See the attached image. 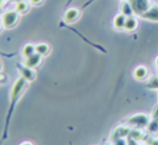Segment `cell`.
<instances>
[{"instance_id": "obj_1", "label": "cell", "mask_w": 158, "mask_h": 145, "mask_svg": "<svg viewBox=\"0 0 158 145\" xmlns=\"http://www.w3.org/2000/svg\"><path fill=\"white\" fill-rule=\"evenodd\" d=\"M28 82L25 79H23L22 77H19L16 81L13 83L12 88L10 91V101H9V108L6 111V120H4V127H3V132H2V138L0 140V145H2L4 141L8 139L9 137V127H10L11 118L14 113L15 106H17L19 99L22 98V96L24 95L25 90L28 87Z\"/></svg>"}, {"instance_id": "obj_2", "label": "cell", "mask_w": 158, "mask_h": 145, "mask_svg": "<svg viewBox=\"0 0 158 145\" xmlns=\"http://www.w3.org/2000/svg\"><path fill=\"white\" fill-rule=\"evenodd\" d=\"M19 14L16 10H9L6 11L0 17V21H1L2 27L4 29H12L17 25L19 21Z\"/></svg>"}, {"instance_id": "obj_3", "label": "cell", "mask_w": 158, "mask_h": 145, "mask_svg": "<svg viewBox=\"0 0 158 145\" xmlns=\"http://www.w3.org/2000/svg\"><path fill=\"white\" fill-rule=\"evenodd\" d=\"M150 122V117L146 114H143V113H138V114L130 116L127 119V124L138 127V128H140V127H148Z\"/></svg>"}, {"instance_id": "obj_4", "label": "cell", "mask_w": 158, "mask_h": 145, "mask_svg": "<svg viewBox=\"0 0 158 145\" xmlns=\"http://www.w3.org/2000/svg\"><path fill=\"white\" fill-rule=\"evenodd\" d=\"M17 70H19V74L23 79H25L28 83H31L35 80L37 77V74H35V69H31L29 67L25 66L24 64H17Z\"/></svg>"}, {"instance_id": "obj_5", "label": "cell", "mask_w": 158, "mask_h": 145, "mask_svg": "<svg viewBox=\"0 0 158 145\" xmlns=\"http://www.w3.org/2000/svg\"><path fill=\"white\" fill-rule=\"evenodd\" d=\"M133 9V12L141 16L145 11L151 8L150 0H128Z\"/></svg>"}, {"instance_id": "obj_6", "label": "cell", "mask_w": 158, "mask_h": 145, "mask_svg": "<svg viewBox=\"0 0 158 145\" xmlns=\"http://www.w3.org/2000/svg\"><path fill=\"white\" fill-rule=\"evenodd\" d=\"M42 61H43V56L39 55L38 53H35V54H32L31 56L24 58L23 64H25V66H27V67H29V68L35 69V70L38 67H40V64H42Z\"/></svg>"}, {"instance_id": "obj_7", "label": "cell", "mask_w": 158, "mask_h": 145, "mask_svg": "<svg viewBox=\"0 0 158 145\" xmlns=\"http://www.w3.org/2000/svg\"><path fill=\"white\" fill-rule=\"evenodd\" d=\"M81 16V12L77 8H69L64 14V21L67 24H73Z\"/></svg>"}, {"instance_id": "obj_8", "label": "cell", "mask_w": 158, "mask_h": 145, "mask_svg": "<svg viewBox=\"0 0 158 145\" xmlns=\"http://www.w3.org/2000/svg\"><path fill=\"white\" fill-rule=\"evenodd\" d=\"M131 132V129L129 126H118L115 128V130L113 131L112 137L111 139L114 141L116 139H121V138H126L129 133Z\"/></svg>"}, {"instance_id": "obj_9", "label": "cell", "mask_w": 158, "mask_h": 145, "mask_svg": "<svg viewBox=\"0 0 158 145\" xmlns=\"http://www.w3.org/2000/svg\"><path fill=\"white\" fill-rule=\"evenodd\" d=\"M142 19L151 22H158V6H152L141 15Z\"/></svg>"}, {"instance_id": "obj_10", "label": "cell", "mask_w": 158, "mask_h": 145, "mask_svg": "<svg viewBox=\"0 0 158 145\" xmlns=\"http://www.w3.org/2000/svg\"><path fill=\"white\" fill-rule=\"evenodd\" d=\"M35 53H38L41 56L45 57L51 53V46L46 42H39L35 44Z\"/></svg>"}, {"instance_id": "obj_11", "label": "cell", "mask_w": 158, "mask_h": 145, "mask_svg": "<svg viewBox=\"0 0 158 145\" xmlns=\"http://www.w3.org/2000/svg\"><path fill=\"white\" fill-rule=\"evenodd\" d=\"M30 6H31V4H30L29 1H27V0H19V2H16L15 10H16L19 14H26V13L29 12Z\"/></svg>"}, {"instance_id": "obj_12", "label": "cell", "mask_w": 158, "mask_h": 145, "mask_svg": "<svg viewBox=\"0 0 158 145\" xmlns=\"http://www.w3.org/2000/svg\"><path fill=\"white\" fill-rule=\"evenodd\" d=\"M148 71L144 66L137 67L135 69V71H133V77L135 80H138V81H143L144 79L148 77Z\"/></svg>"}, {"instance_id": "obj_13", "label": "cell", "mask_w": 158, "mask_h": 145, "mask_svg": "<svg viewBox=\"0 0 158 145\" xmlns=\"http://www.w3.org/2000/svg\"><path fill=\"white\" fill-rule=\"evenodd\" d=\"M126 19L127 16L124 15L123 13L116 15L113 21V25H114V28L117 29V30H122V29H125V24H126Z\"/></svg>"}, {"instance_id": "obj_14", "label": "cell", "mask_w": 158, "mask_h": 145, "mask_svg": "<svg viewBox=\"0 0 158 145\" xmlns=\"http://www.w3.org/2000/svg\"><path fill=\"white\" fill-rule=\"evenodd\" d=\"M21 53H22V56H23V58L31 56L32 54H35V44L30 43V42L26 43L25 45L22 48V52Z\"/></svg>"}, {"instance_id": "obj_15", "label": "cell", "mask_w": 158, "mask_h": 145, "mask_svg": "<svg viewBox=\"0 0 158 145\" xmlns=\"http://www.w3.org/2000/svg\"><path fill=\"white\" fill-rule=\"evenodd\" d=\"M121 13H123L124 15H126L127 17L128 16H132L133 15V9L131 6L130 2L127 1V0H124L123 2L121 3Z\"/></svg>"}, {"instance_id": "obj_16", "label": "cell", "mask_w": 158, "mask_h": 145, "mask_svg": "<svg viewBox=\"0 0 158 145\" xmlns=\"http://www.w3.org/2000/svg\"><path fill=\"white\" fill-rule=\"evenodd\" d=\"M138 28V21L135 16H128L126 19L125 24V30L127 31H135Z\"/></svg>"}, {"instance_id": "obj_17", "label": "cell", "mask_w": 158, "mask_h": 145, "mask_svg": "<svg viewBox=\"0 0 158 145\" xmlns=\"http://www.w3.org/2000/svg\"><path fill=\"white\" fill-rule=\"evenodd\" d=\"M148 129L152 132H156L158 131V119H153L152 122H148Z\"/></svg>"}, {"instance_id": "obj_18", "label": "cell", "mask_w": 158, "mask_h": 145, "mask_svg": "<svg viewBox=\"0 0 158 145\" xmlns=\"http://www.w3.org/2000/svg\"><path fill=\"white\" fill-rule=\"evenodd\" d=\"M112 145H128L125 140V138H121V139H116L113 141Z\"/></svg>"}, {"instance_id": "obj_19", "label": "cell", "mask_w": 158, "mask_h": 145, "mask_svg": "<svg viewBox=\"0 0 158 145\" xmlns=\"http://www.w3.org/2000/svg\"><path fill=\"white\" fill-rule=\"evenodd\" d=\"M6 83H8V75L6 74H4V73H0V84H6Z\"/></svg>"}, {"instance_id": "obj_20", "label": "cell", "mask_w": 158, "mask_h": 145, "mask_svg": "<svg viewBox=\"0 0 158 145\" xmlns=\"http://www.w3.org/2000/svg\"><path fill=\"white\" fill-rule=\"evenodd\" d=\"M28 1L30 2V4L33 6H41L42 3L44 2V0H28Z\"/></svg>"}, {"instance_id": "obj_21", "label": "cell", "mask_w": 158, "mask_h": 145, "mask_svg": "<svg viewBox=\"0 0 158 145\" xmlns=\"http://www.w3.org/2000/svg\"><path fill=\"white\" fill-rule=\"evenodd\" d=\"M152 117H153V119H158V106H155L154 110H153Z\"/></svg>"}, {"instance_id": "obj_22", "label": "cell", "mask_w": 158, "mask_h": 145, "mask_svg": "<svg viewBox=\"0 0 158 145\" xmlns=\"http://www.w3.org/2000/svg\"><path fill=\"white\" fill-rule=\"evenodd\" d=\"M19 145H33L32 142H30V141H24V142H22Z\"/></svg>"}, {"instance_id": "obj_23", "label": "cell", "mask_w": 158, "mask_h": 145, "mask_svg": "<svg viewBox=\"0 0 158 145\" xmlns=\"http://www.w3.org/2000/svg\"><path fill=\"white\" fill-rule=\"evenodd\" d=\"M2 69H3V67H2V62H1V60H0V73L2 72Z\"/></svg>"}, {"instance_id": "obj_24", "label": "cell", "mask_w": 158, "mask_h": 145, "mask_svg": "<svg viewBox=\"0 0 158 145\" xmlns=\"http://www.w3.org/2000/svg\"><path fill=\"white\" fill-rule=\"evenodd\" d=\"M155 66H156L157 68H158V57L156 58V60H155Z\"/></svg>"}, {"instance_id": "obj_25", "label": "cell", "mask_w": 158, "mask_h": 145, "mask_svg": "<svg viewBox=\"0 0 158 145\" xmlns=\"http://www.w3.org/2000/svg\"><path fill=\"white\" fill-rule=\"evenodd\" d=\"M1 28H2V24H1V21H0V30H1Z\"/></svg>"}, {"instance_id": "obj_26", "label": "cell", "mask_w": 158, "mask_h": 145, "mask_svg": "<svg viewBox=\"0 0 158 145\" xmlns=\"http://www.w3.org/2000/svg\"><path fill=\"white\" fill-rule=\"evenodd\" d=\"M103 145H111V144H103Z\"/></svg>"}, {"instance_id": "obj_27", "label": "cell", "mask_w": 158, "mask_h": 145, "mask_svg": "<svg viewBox=\"0 0 158 145\" xmlns=\"http://www.w3.org/2000/svg\"><path fill=\"white\" fill-rule=\"evenodd\" d=\"M157 77H158V73H157Z\"/></svg>"}]
</instances>
